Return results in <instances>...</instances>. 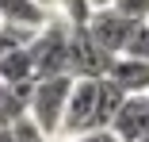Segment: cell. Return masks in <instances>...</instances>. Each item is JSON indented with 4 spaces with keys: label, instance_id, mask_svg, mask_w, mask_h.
<instances>
[{
    "label": "cell",
    "instance_id": "obj_1",
    "mask_svg": "<svg viewBox=\"0 0 149 142\" xmlns=\"http://www.w3.org/2000/svg\"><path fill=\"white\" fill-rule=\"evenodd\" d=\"M73 77H50V81H35V92H31V119L46 138H61V123H65V108L73 96Z\"/></svg>",
    "mask_w": 149,
    "mask_h": 142
},
{
    "label": "cell",
    "instance_id": "obj_2",
    "mask_svg": "<svg viewBox=\"0 0 149 142\" xmlns=\"http://www.w3.org/2000/svg\"><path fill=\"white\" fill-rule=\"evenodd\" d=\"M69 35L73 27L65 19H50L42 31L31 39V62H35V77L38 81H50V77H73L69 73Z\"/></svg>",
    "mask_w": 149,
    "mask_h": 142
},
{
    "label": "cell",
    "instance_id": "obj_3",
    "mask_svg": "<svg viewBox=\"0 0 149 142\" xmlns=\"http://www.w3.org/2000/svg\"><path fill=\"white\" fill-rule=\"evenodd\" d=\"M115 58L88 35V27H73L69 35V73L73 81H103L111 73Z\"/></svg>",
    "mask_w": 149,
    "mask_h": 142
},
{
    "label": "cell",
    "instance_id": "obj_4",
    "mask_svg": "<svg viewBox=\"0 0 149 142\" xmlns=\"http://www.w3.org/2000/svg\"><path fill=\"white\" fill-rule=\"evenodd\" d=\"M134 27L138 23H130V19H123L115 8H107V12H92V19H88V35H92L111 58H123V50H126V42H130V35H134Z\"/></svg>",
    "mask_w": 149,
    "mask_h": 142
},
{
    "label": "cell",
    "instance_id": "obj_5",
    "mask_svg": "<svg viewBox=\"0 0 149 142\" xmlns=\"http://www.w3.org/2000/svg\"><path fill=\"white\" fill-rule=\"evenodd\" d=\"M54 19V12L38 0H0V27H15V31L38 35Z\"/></svg>",
    "mask_w": 149,
    "mask_h": 142
},
{
    "label": "cell",
    "instance_id": "obj_6",
    "mask_svg": "<svg viewBox=\"0 0 149 142\" xmlns=\"http://www.w3.org/2000/svg\"><path fill=\"white\" fill-rule=\"evenodd\" d=\"M111 134L118 142H145V134H149V96H126V104L111 119Z\"/></svg>",
    "mask_w": 149,
    "mask_h": 142
},
{
    "label": "cell",
    "instance_id": "obj_7",
    "mask_svg": "<svg viewBox=\"0 0 149 142\" xmlns=\"http://www.w3.org/2000/svg\"><path fill=\"white\" fill-rule=\"evenodd\" d=\"M126 96H149V62L138 58H115L111 73H107Z\"/></svg>",
    "mask_w": 149,
    "mask_h": 142
},
{
    "label": "cell",
    "instance_id": "obj_8",
    "mask_svg": "<svg viewBox=\"0 0 149 142\" xmlns=\"http://www.w3.org/2000/svg\"><path fill=\"white\" fill-rule=\"evenodd\" d=\"M0 81H4V84H31V81H38V77H35V62H31V50H27V46L0 58Z\"/></svg>",
    "mask_w": 149,
    "mask_h": 142
},
{
    "label": "cell",
    "instance_id": "obj_9",
    "mask_svg": "<svg viewBox=\"0 0 149 142\" xmlns=\"http://www.w3.org/2000/svg\"><path fill=\"white\" fill-rule=\"evenodd\" d=\"M54 12L69 27H88V19H92V0H54Z\"/></svg>",
    "mask_w": 149,
    "mask_h": 142
},
{
    "label": "cell",
    "instance_id": "obj_10",
    "mask_svg": "<svg viewBox=\"0 0 149 142\" xmlns=\"http://www.w3.org/2000/svg\"><path fill=\"white\" fill-rule=\"evenodd\" d=\"M123 58H138V62H149V23H138L134 35L123 50Z\"/></svg>",
    "mask_w": 149,
    "mask_h": 142
},
{
    "label": "cell",
    "instance_id": "obj_11",
    "mask_svg": "<svg viewBox=\"0 0 149 142\" xmlns=\"http://www.w3.org/2000/svg\"><path fill=\"white\" fill-rule=\"evenodd\" d=\"M115 12L130 23H149V0H118Z\"/></svg>",
    "mask_w": 149,
    "mask_h": 142
},
{
    "label": "cell",
    "instance_id": "obj_12",
    "mask_svg": "<svg viewBox=\"0 0 149 142\" xmlns=\"http://www.w3.org/2000/svg\"><path fill=\"white\" fill-rule=\"evenodd\" d=\"M12 138H15V142H54V138H46L31 119H19V123L12 127Z\"/></svg>",
    "mask_w": 149,
    "mask_h": 142
},
{
    "label": "cell",
    "instance_id": "obj_13",
    "mask_svg": "<svg viewBox=\"0 0 149 142\" xmlns=\"http://www.w3.org/2000/svg\"><path fill=\"white\" fill-rule=\"evenodd\" d=\"M73 142H118L111 131H92V134H80V138H73Z\"/></svg>",
    "mask_w": 149,
    "mask_h": 142
},
{
    "label": "cell",
    "instance_id": "obj_14",
    "mask_svg": "<svg viewBox=\"0 0 149 142\" xmlns=\"http://www.w3.org/2000/svg\"><path fill=\"white\" fill-rule=\"evenodd\" d=\"M118 0H92V12H107V8H115Z\"/></svg>",
    "mask_w": 149,
    "mask_h": 142
},
{
    "label": "cell",
    "instance_id": "obj_15",
    "mask_svg": "<svg viewBox=\"0 0 149 142\" xmlns=\"http://www.w3.org/2000/svg\"><path fill=\"white\" fill-rule=\"evenodd\" d=\"M0 142H15V138H12V131H0Z\"/></svg>",
    "mask_w": 149,
    "mask_h": 142
},
{
    "label": "cell",
    "instance_id": "obj_16",
    "mask_svg": "<svg viewBox=\"0 0 149 142\" xmlns=\"http://www.w3.org/2000/svg\"><path fill=\"white\" fill-rule=\"evenodd\" d=\"M4 96H8V84H4V81H0V104H4Z\"/></svg>",
    "mask_w": 149,
    "mask_h": 142
},
{
    "label": "cell",
    "instance_id": "obj_17",
    "mask_svg": "<svg viewBox=\"0 0 149 142\" xmlns=\"http://www.w3.org/2000/svg\"><path fill=\"white\" fill-rule=\"evenodd\" d=\"M38 4H46V8H50V12H54V0H38Z\"/></svg>",
    "mask_w": 149,
    "mask_h": 142
},
{
    "label": "cell",
    "instance_id": "obj_18",
    "mask_svg": "<svg viewBox=\"0 0 149 142\" xmlns=\"http://www.w3.org/2000/svg\"><path fill=\"white\" fill-rule=\"evenodd\" d=\"M145 142H149V134H145Z\"/></svg>",
    "mask_w": 149,
    "mask_h": 142
}]
</instances>
